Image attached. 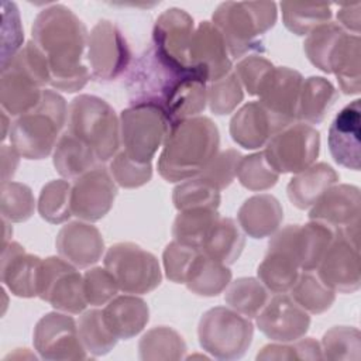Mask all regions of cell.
Here are the masks:
<instances>
[{
  "mask_svg": "<svg viewBox=\"0 0 361 361\" xmlns=\"http://www.w3.org/2000/svg\"><path fill=\"white\" fill-rule=\"evenodd\" d=\"M276 21L275 3H235L220 4L213 14V24L221 32L227 51L233 58L262 52L261 35Z\"/></svg>",
  "mask_w": 361,
  "mask_h": 361,
  "instance_id": "obj_5",
  "label": "cell"
},
{
  "mask_svg": "<svg viewBox=\"0 0 361 361\" xmlns=\"http://www.w3.org/2000/svg\"><path fill=\"white\" fill-rule=\"evenodd\" d=\"M192 69L207 82H216L231 72V59L219 28L203 21L195 30L190 47Z\"/></svg>",
  "mask_w": 361,
  "mask_h": 361,
  "instance_id": "obj_21",
  "label": "cell"
},
{
  "mask_svg": "<svg viewBox=\"0 0 361 361\" xmlns=\"http://www.w3.org/2000/svg\"><path fill=\"white\" fill-rule=\"evenodd\" d=\"M83 290L87 305L100 306L109 303L120 289L106 268H93L83 275Z\"/></svg>",
  "mask_w": 361,
  "mask_h": 361,
  "instance_id": "obj_49",
  "label": "cell"
},
{
  "mask_svg": "<svg viewBox=\"0 0 361 361\" xmlns=\"http://www.w3.org/2000/svg\"><path fill=\"white\" fill-rule=\"evenodd\" d=\"M316 269L319 278L334 292H355L361 282L358 238L334 234Z\"/></svg>",
  "mask_w": 361,
  "mask_h": 361,
  "instance_id": "obj_14",
  "label": "cell"
},
{
  "mask_svg": "<svg viewBox=\"0 0 361 361\" xmlns=\"http://www.w3.org/2000/svg\"><path fill=\"white\" fill-rule=\"evenodd\" d=\"M38 296L58 310L80 313L87 306L83 290V276L63 258L49 257L42 261Z\"/></svg>",
  "mask_w": 361,
  "mask_h": 361,
  "instance_id": "obj_11",
  "label": "cell"
},
{
  "mask_svg": "<svg viewBox=\"0 0 361 361\" xmlns=\"http://www.w3.org/2000/svg\"><path fill=\"white\" fill-rule=\"evenodd\" d=\"M333 238L334 233L327 226L310 220L305 226H286L271 241L286 248L295 257L300 269L313 271L317 268Z\"/></svg>",
  "mask_w": 361,
  "mask_h": 361,
  "instance_id": "obj_19",
  "label": "cell"
},
{
  "mask_svg": "<svg viewBox=\"0 0 361 361\" xmlns=\"http://www.w3.org/2000/svg\"><path fill=\"white\" fill-rule=\"evenodd\" d=\"M269 298L268 289L255 278H238L230 283L224 295L226 303L248 319L257 317Z\"/></svg>",
  "mask_w": 361,
  "mask_h": 361,
  "instance_id": "obj_35",
  "label": "cell"
},
{
  "mask_svg": "<svg viewBox=\"0 0 361 361\" xmlns=\"http://www.w3.org/2000/svg\"><path fill=\"white\" fill-rule=\"evenodd\" d=\"M274 68L268 59L259 55H250L237 63L234 73L250 94L258 96Z\"/></svg>",
  "mask_w": 361,
  "mask_h": 361,
  "instance_id": "obj_52",
  "label": "cell"
},
{
  "mask_svg": "<svg viewBox=\"0 0 361 361\" xmlns=\"http://www.w3.org/2000/svg\"><path fill=\"white\" fill-rule=\"evenodd\" d=\"M72 186L62 179L48 182L39 195L38 212L49 223H63L72 216L71 209Z\"/></svg>",
  "mask_w": 361,
  "mask_h": 361,
  "instance_id": "obj_43",
  "label": "cell"
},
{
  "mask_svg": "<svg viewBox=\"0 0 361 361\" xmlns=\"http://www.w3.org/2000/svg\"><path fill=\"white\" fill-rule=\"evenodd\" d=\"M32 39L47 58L54 87L76 92L92 78L82 65L89 35L85 24L69 8L52 6L42 10L32 25Z\"/></svg>",
  "mask_w": 361,
  "mask_h": 361,
  "instance_id": "obj_2",
  "label": "cell"
},
{
  "mask_svg": "<svg viewBox=\"0 0 361 361\" xmlns=\"http://www.w3.org/2000/svg\"><path fill=\"white\" fill-rule=\"evenodd\" d=\"M126 89L131 106H152L171 124L196 117L207 102L206 80L162 58L151 45L131 65Z\"/></svg>",
  "mask_w": 361,
  "mask_h": 361,
  "instance_id": "obj_1",
  "label": "cell"
},
{
  "mask_svg": "<svg viewBox=\"0 0 361 361\" xmlns=\"http://www.w3.org/2000/svg\"><path fill=\"white\" fill-rule=\"evenodd\" d=\"M34 347L45 360H85L78 324L71 316L48 313L35 326Z\"/></svg>",
  "mask_w": 361,
  "mask_h": 361,
  "instance_id": "obj_16",
  "label": "cell"
},
{
  "mask_svg": "<svg viewBox=\"0 0 361 361\" xmlns=\"http://www.w3.org/2000/svg\"><path fill=\"white\" fill-rule=\"evenodd\" d=\"M219 217L216 209L202 207L182 210L173 221V237L182 244L200 250L210 227Z\"/></svg>",
  "mask_w": 361,
  "mask_h": 361,
  "instance_id": "obj_38",
  "label": "cell"
},
{
  "mask_svg": "<svg viewBox=\"0 0 361 361\" xmlns=\"http://www.w3.org/2000/svg\"><path fill=\"white\" fill-rule=\"evenodd\" d=\"M281 7L285 27L296 35L310 34L331 18V10L327 3L283 1Z\"/></svg>",
  "mask_w": 361,
  "mask_h": 361,
  "instance_id": "obj_37",
  "label": "cell"
},
{
  "mask_svg": "<svg viewBox=\"0 0 361 361\" xmlns=\"http://www.w3.org/2000/svg\"><path fill=\"white\" fill-rule=\"evenodd\" d=\"M97 164V157L83 141L68 131L59 137L54 152V166L62 176L78 179Z\"/></svg>",
  "mask_w": 361,
  "mask_h": 361,
  "instance_id": "obj_32",
  "label": "cell"
},
{
  "mask_svg": "<svg viewBox=\"0 0 361 361\" xmlns=\"http://www.w3.org/2000/svg\"><path fill=\"white\" fill-rule=\"evenodd\" d=\"M243 86L234 72L212 82L207 87V103L214 114L231 113L243 100Z\"/></svg>",
  "mask_w": 361,
  "mask_h": 361,
  "instance_id": "obj_47",
  "label": "cell"
},
{
  "mask_svg": "<svg viewBox=\"0 0 361 361\" xmlns=\"http://www.w3.org/2000/svg\"><path fill=\"white\" fill-rule=\"evenodd\" d=\"M360 99L343 107L329 128V149L333 159L348 169H360Z\"/></svg>",
  "mask_w": 361,
  "mask_h": 361,
  "instance_id": "obj_22",
  "label": "cell"
},
{
  "mask_svg": "<svg viewBox=\"0 0 361 361\" xmlns=\"http://www.w3.org/2000/svg\"><path fill=\"white\" fill-rule=\"evenodd\" d=\"M257 326L268 338L289 343L305 336L310 326V317L292 296L276 293L257 314Z\"/></svg>",
  "mask_w": 361,
  "mask_h": 361,
  "instance_id": "obj_18",
  "label": "cell"
},
{
  "mask_svg": "<svg viewBox=\"0 0 361 361\" xmlns=\"http://www.w3.org/2000/svg\"><path fill=\"white\" fill-rule=\"evenodd\" d=\"M360 10H361V3H347L341 4L338 11H337V20L338 25L348 28L350 31L354 32V35H358L360 32Z\"/></svg>",
  "mask_w": 361,
  "mask_h": 361,
  "instance_id": "obj_54",
  "label": "cell"
},
{
  "mask_svg": "<svg viewBox=\"0 0 361 361\" xmlns=\"http://www.w3.org/2000/svg\"><path fill=\"white\" fill-rule=\"evenodd\" d=\"M258 360H320V344L313 338H298L293 344H268L257 354Z\"/></svg>",
  "mask_w": 361,
  "mask_h": 361,
  "instance_id": "obj_51",
  "label": "cell"
},
{
  "mask_svg": "<svg viewBox=\"0 0 361 361\" xmlns=\"http://www.w3.org/2000/svg\"><path fill=\"white\" fill-rule=\"evenodd\" d=\"M322 355L327 360H354L361 357V334L355 327L336 326L324 333Z\"/></svg>",
  "mask_w": 361,
  "mask_h": 361,
  "instance_id": "obj_44",
  "label": "cell"
},
{
  "mask_svg": "<svg viewBox=\"0 0 361 361\" xmlns=\"http://www.w3.org/2000/svg\"><path fill=\"white\" fill-rule=\"evenodd\" d=\"M171 123L152 106H131L120 114V142L123 151L140 164H151L158 148L165 142Z\"/></svg>",
  "mask_w": 361,
  "mask_h": 361,
  "instance_id": "obj_8",
  "label": "cell"
},
{
  "mask_svg": "<svg viewBox=\"0 0 361 361\" xmlns=\"http://www.w3.org/2000/svg\"><path fill=\"white\" fill-rule=\"evenodd\" d=\"M116 193L111 173L97 165L75 179L71 193L72 214L86 221L100 220L111 209Z\"/></svg>",
  "mask_w": 361,
  "mask_h": 361,
  "instance_id": "obj_17",
  "label": "cell"
},
{
  "mask_svg": "<svg viewBox=\"0 0 361 361\" xmlns=\"http://www.w3.org/2000/svg\"><path fill=\"white\" fill-rule=\"evenodd\" d=\"M199 251L200 250L176 240L168 244L164 251V267L168 279L176 283H185L190 264Z\"/></svg>",
  "mask_w": 361,
  "mask_h": 361,
  "instance_id": "obj_53",
  "label": "cell"
},
{
  "mask_svg": "<svg viewBox=\"0 0 361 361\" xmlns=\"http://www.w3.org/2000/svg\"><path fill=\"white\" fill-rule=\"evenodd\" d=\"M172 199L179 212L202 207L217 210L220 203V190L213 188L200 176H195L175 188Z\"/></svg>",
  "mask_w": 361,
  "mask_h": 361,
  "instance_id": "obj_42",
  "label": "cell"
},
{
  "mask_svg": "<svg viewBox=\"0 0 361 361\" xmlns=\"http://www.w3.org/2000/svg\"><path fill=\"white\" fill-rule=\"evenodd\" d=\"M193 34V18L183 10L169 8L158 17L154 25L152 47L168 62L180 69L196 73L190 63Z\"/></svg>",
  "mask_w": 361,
  "mask_h": 361,
  "instance_id": "obj_15",
  "label": "cell"
},
{
  "mask_svg": "<svg viewBox=\"0 0 361 361\" xmlns=\"http://www.w3.org/2000/svg\"><path fill=\"white\" fill-rule=\"evenodd\" d=\"M110 173L114 182L120 186L138 188L151 179L152 168L151 164H140L121 151L113 158L110 164Z\"/></svg>",
  "mask_w": 361,
  "mask_h": 361,
  "instance_id": "obj_48",
  "label": "cell"
},
{
  "mask_svg": "<svg viewBox=\"0 0 361 361\" xmlns=\"http://www.w3.org/2000/svg\"><path fill=\"white\" fill-rule=\"evenodd\" d=\"M338 182L337 172L324 162L310 165L298 172L288 183V197L298 209H309L333 185Z\"/></svg>",
  "mask_w": 361,
  "mask_h": 361,
  "instance_id": "obj_28",
  "label": "cell"
},
{
  "mask_svg": "<svg viewBox=\"0 0 361 361\" xmlns=\"http://www.w3.org/2000/svg\"><path fill=\"white\" fill-rule=\"evenodd\" d=\"M299 264L295 257L282 247L268 244V252L258 265V278L262 285L275 292L285 293L292 289L299 276Z\"/></svg>",
  "mask_w": 361,
  "mask_h": 361,
  "instance_id": "obj_29",
  "label": "cell"
},
{
  "mask_svg": "<svg viewBox=\"0 0 361 361\" xmlns=\"http://www.w3.org/2000/svg\"><path fill=\"white\" fill-rule=\"evenodd\" d=\"M138 348L142 360H179L183 357L186 345L175 330L161 326L147 331Z\"/></svg>",
  "mask_w": 361,
  "mask_h": 361,
  "instance_id": "obj_39",
  "label": "cell"
},
{
  "mask_svg": "<svg viewBox=\"0 0 361 361\" xmlns=\"http://www.w3.org/2000/svg\"><path fill=\"white\" fill-rule=\"evenodd\" d=\"M290 292V296L299 306L316 314L326 312L336 299V292L319 278L314 269L299 274Z\"/></svg>",
  "mask_w": 361,
  "mask_h": 361,
  "instance_id": "obj_36",
  "label": "cell"
},
{
  "mask_svg": "<svg viewBox=\"0 0 361 361\" xmlns=\"http://www.w3.org/2000/svg\"><path fill=\"white\" fill-rule=\"evenodd\" d=\"M219 130L207 117H192L171 126L158 159V172L168 182L197 176L216 157Z\"/></svg>",
  "mask_w": 361,
  "mask_h": 361,
  "instance_id": "obj_3",
  "label": "cell"
},
{
  "mask_svg": "<svg viewBox=\"0 0 361 361\" xmlns=\"http://www.w3.org/2000/svg\"><path fill=\"white\" fill-rule=\"evenodd\" d=\"M344 34L343 27L336 23H326L314 28L303 44L309 61L320 71L330 73V58Z\"/></svg>",
  "mask_w": 361,
  "mask_h": 361,
  "instance_id": "obj_41",
  "label": "cell"
},
{
  "mask_svg": "<svg viewBox=\"0 0 361 361\" xmlns=\"http://www.w3.org/2000/svg\"><path fill=\"white\" fill-rule=\"evenodd\" d=\"M319 147L320 135L316 128L293 123L267 142L264 154L278 173H298L313 165L319 155Z\"/></svg>",
  "mask_w": 361,
  "mask_h": 361,
  "instance_id": "obj_10",
  "label": "cell"
},
{
  "mask_svg": "<svg viewBox=\"0 0 361 361\" xmlns=\"http://www.w3.org/2000/svg\"><path fill=\"white\" fill-rule=\"evenodd\" d=\"M34 196L31 189L17 182L1 185V214L10 221H24L34 212Z\"/></svg>",
  "mask_w": 361,
  "mask_h": 361,
  "instance_id": "obj_46",
  "label": "cell"
},
{
  "mask_svg": "<svg viewBox=\"0 0 361 361\" xmlns=\"http://www.w3.org/2000/svg\"><path fill=\"white\" fill-rule=\"evenodd\" d=\"M238 224L252 238L272 235L283 219L282 207L272 195H257L247 199L237 214Z\"/></svg>",
  "mask_w": 361,
  "mask_h": 361,
  "instance_id": "obj_27",
  "label": "cell"
},
{
  "mask_svg": "<svg viewBox=\"0 0 361 361\" xmlns=\"http://www.w3.org/2000/svg\"><path fill=\"white\" fill-rule=\"evenodd\" d=\"M231 281L230 269L202 251L190 264L185 283L189 290L200 296H216L221 293Z\"/></svg>",
  "mask_w": 361,
  "mask_h": 361,
  "instance_id": "obj_31",
  "label": "cell"
},
{
  "mask_svg": "<svg viewBox=\"0 0 361 361\" xmlns=\"http://www.w3.org/2000/svg\"><path fill=\"white\" fill-rule=\"evenodd\" d=\"M279 131L281 126L259 102L247 103L230 121L231 138L247 149L265 145Z\"/></svg>",
  "mask_w": 361,
  "mask_h": 361,
  "instance_id": "obj_24",
  "label": "cell"
},
{
  "mask_svg": "<svg viewBox=\"0 0 361 361\" xmlns=\"http://www.w3.org/2000/svg\"><path fill=\"white\" fill-rule=\"evenodd\" d=\"M68 133L83 141L99 162L109 161L120 147V121L109 103L89 94L75 97L68 107Z\"/></svg>",
  "mask_w": 361,
  "mask_h": 361,
  "instance_id": "obj_6",
  "label": "cell"
},
{
  "mask_svg": "<svg viewBox=\"0 0 361 361\" xmlns=\"http://www.w3.org/2000/svg\"><path fill=\"white\" fill-rule=\"evenodd\" d=\"M235 176L238 178L240 183L250 190H267L278 182L279 173L269 165L262 151L241 157L237 165Z\"/></svg>",
  "mask_w": 361,
  "mask_h": 361,
  "instance_id": "obj_45",
  "label": "cell"
},
{
  "mask_svg": "<svg viewBox=\"0 0 361 361\" xmlns=\"http://www.w3.org/2000/svg\"><path fill=\"white\" fill-rule=\"evenodd\" d=\"M244 237L235 221L228 217H219L210 227L200 251L207 257L223 262L233 264L244 248Z\"/></svg>",
  "mask_w": 361,
  "mask_h": 361,
  "instance_id": "obj_33",
  "label": "cell"
},
{
  "mask_svg": "<svg viewBox=\"0 0 361 361\" xmlns=\"http://www.w3.org/2000/svg\"><path fill=\"white\" fill-rule=\"evenodd\" d=\"M102 312L109 330L123 340L137 336L149 319L147 303L133 295L113 298Z\"/></svg>",
  "mask_w": 361,
  "mask_h": 361,
  "instance_id": "obj_26",
  "label": "cell"
},
{
  "mask_svg": "<svg viewBox=\"0 0 361 361\" xmlns=\"http://www.w3.org/2000/svg\"><path fill=\"white\" fill-rule=\"evenodd\" d=\"M337 100V90L322 76L307 78L300 87L298 118L309 123H322Z\"/></svg>",
  "mask_w": 361,
  "mask_h": 361,
  "instance_id": "obj_34",
  "label": "cell"
},
{
  "mask_svg": "<svg viewBox=\"0 0 361 361\" xmlns=\"http://www.w3.org/2000/svg\"><path fill=\"white\" fill-rule=\"evenodd\" d=\"M360 44L358 35L345 32L330 58V73L337 76L338 86L345 94H357L361 89Z\"/></svg>",
  "mask_w": 361,
  "mask_h": 361,
  "instance_id": "obj_30",
  "label": "cell"
},
{
  "mask_svg": "<svg viewBox=\"0 0 361 361\" xmlns=\"http://www.w3.org/2000/svg\"><path fill=\"white\" fill-rule=\"evenodd\" d=\"M78 331L85 350L92 355L107 354L118 340L106 326L99 309L87 310L79 317Z\"/></svg>",
  "mask_w": 361,
  "mask_h": 361,
  "instance_id": "obj_40",
  "label": "cell"
},
{
  "mask_svg": "<svg viewBox=\"0 0 361 361\" xmlns=\"http://www.w3.org/2000/svg\"><path fill=\"white\" fill-rule=\"evenodd\" d=\"M55 244L61 258L79 268L97 262L104 250L100 231L94 226L79 221L63 226Z\"/></svg>",
  "mask_w": 361,
  "mask_h": 361,
  "instance_id": "obj_23",
  "label": "cell"
},
{
  "mask_svg": "<svg viewBox=\"0 0 361 361\" xmlns=\"http://www.w3.org/2000/svg\"><path fill=\"white\" fill-rule=\"evenodd\" d=\"M303 78L289 68H274L259 92V103L274 116L281 128H286L298 118L299 94Z\"/></svg>",
  "mask_w": 361,
  "mask_h": 361,
  "instance_id": "obj_20",
  "label": "cell"
},
{
  "mask_svg": "<svg viewBox=\"0 0 361 361\" xmlns=\"http://www.w3.org/2000/svg\"><path fill=\"white\" fill-rule=\"evenodd\" d=\"M104 268L124 293H148L161 283L157 258L133 243L111 245L104 257Z\"/></svg>",
  "mask_w": 361,
  "mask_h": 361,
  "instance_id": "obj_9",
  "label": "cell"
},
{
  "mask_svg": "<svg viewBox=\"0 0 361 361\" xmlns=\"http://www.w3.org/2000/svg\"><path fill=\"white\" fill-rule=\"evenodd\" d=\"M360 189L353 185H333L313 204L312 221L327 226L334 234L358 238L360 235Z\"/></svg>",
  "mask_w": 361,
  "mask_h": 361,
  "instance_id": "obj_13",
  "label": "cell"
},
{
  "mask_svg": "<svg viewBox=\"0 0 361 361\" xmlns=\"http://www.w3.org/2000/svg\"><path fill=\"white\" fill-rule=\"evenodd\" d=\"M240 159L241 155L238 151L226 149L216 155L197 176H200L217 190H221L233 182Z\"/></svg>",
  "mask_w": 361,
  "mask_h": 361,
  "instance_id": "obj_50",
  "label": "cell"
},
{
  "mask_svg": "<svg viewBox=\"0 0 361 361\" xmlns=\"http://www.w3.org/2000/svg\"><path fill=\"white\" fill-rule=\"evenodd\" d=\"M254 327L248 317L223 306L207 310L197 327L202 348L220 360H235L245 354Z\"/></svg>",
  "mask_w": 361,
  "mask_h": 361,
  "instance_id": "obj_7",
  "label": "cell"
},
{
  "mask_svg": "<svg viewBox=\"0 0 361 361\" xmlns=\"http://www.w3.org/2000/svg\"><path fill=\"white\" fill-rule=\"evenodd\" d=\"M90 76L96 80H113L130 63V48L121 31L110 21H99L87 39Z\"/></svg>",
  "mask_w": 361,
  "mask_h": 361,
  "instance_id": "obj_12",
  "label": "cell"
},
{
  "mask_svg": "<svg viewBox=\"0 0 361 361\" xmlns=\"http://www.w3.org/2000/svg\"><path fill=\"white\" fill-rule=\"evenodd\" d=\"M66 117L68 107L63 97L54 90H44L38 104L11 124V145L27 159L48 157L59 140Z\"/></svg>",
  "mask_w": 361,
  "mask_h": 361,
  "instance_id": "obj_4",
  "label": "cell"
},
{
  "mask_svg": "<svg viewBox=\"0 0 361 361\" xmlns=\"http://www.w3.org/2000/svg\"><path fill=\"white\" fill-rule=\"evenodd\" d=\"M41 265L42 261L38 257L25 254L20 244L10 243L3 248L1 279L16 296H38Z\"/></svg>",
  "mask_w": 361,
  "mask_h": 361,
  "instance_id": "obj_25",
  "label": "cell"
}]
</instances>
